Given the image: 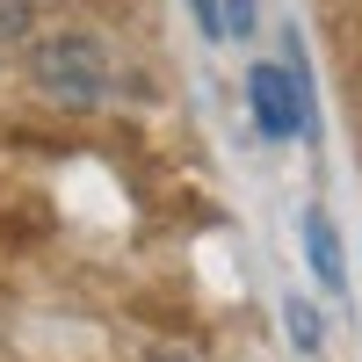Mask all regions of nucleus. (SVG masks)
I'll list each match as a JSON object with an SVG mask.
<instances>
[{
    "mask_svg": "<svg viewBox=\"0 0 362 362\" xmlns=\"http://www.w3.org/2000/svg\"><path fill=\"white\" fill-rule=\"evenodd\" d=\"M247 109H254V131L261 138H305V124H312V87H305V73H297V58L290 66H276V58H261V66L247 73Z\"/></svg>",
    "mask_w": 362,
    "mask_h": 362,
    "instance_id": "nucleus-1",
    "label": "nucleus"
},
{
    "mask_svg": "<svg viewBox=\"0 0 362 362\" xmlns=\"http://www.w3.org/2000/svg\"><path fill=\"white\" fill-rule=\"evenodd\" d=\"M37 87L58 102H102L109 95V58L95 37H51L37 44Z\"/></svg>",
    "mask_w": 362,
    "mask_h": 362,
    "instance_id": "nucleus-2",
    "label": "nucleus"
},
{
    "mask_svg": "<svg viewBox=\"0 0 362 362\" xmlns=\"http://www.w3.org/2000/svg\"><path fill=\"white\" fill-rule=\"evenodd\" d=\"M305 261H312L319 290H334V297H341L348 261H341V239H334V218H326V210H305Z\"/></svg>",
    "mask_w": 362,
    "mask_h": 362,
    "instance_id": "nucleus-3",
    "label": "nucleus"
},
{
    "mask_svg": "<svg viewBox=\"0 0 362 362\" xmlns=\"http://www.w3.org/2000/svg\"><path fill=\"white\" fill-rule=\"evenodd\" d=\"M283 319H290V341L305 348V355H319V341H326V326H319V312L305 305V297H290V305H283Z\"/></svg>",
    "mask_w": 362,
    "mask_h": 362,
    "instance_id": "nucleus-4",
    "label": "nucleus"
},
{
    "mask_svg": "<svg viewBox=\"0 0 362 362\" xmlns=\"http://www.w3.org/2000/svg\"><path fill=\"white\" fill-rule=\"evenodd\" d=\"M218 15H225V37H254L261 0H218Z\"/></svg>",
    "mask_w": 362,
    "mask_h": 362,
    "instance_id": "nucleus-5",
    "label": "nucleus"
},
{
    "mask_svg": "<svg viewBox=\"0 0 362 362\" xmlns=\"http://www.w3.org/2000/svg\"><path fill=\"white\" fill-rule=\"evenodd\" d=\"M29 29V0H0V44H15Z\"/></svg>",
    "mask_w": 362,
    "mask_h": 362,
    "instance_id": "nucleus-6",
    "label": "nucleus"
},
{
    "mask_svg": "<svg viewBox=\"0 0 362 362\" xmlns=\"http://www.w3.org/2000/svg\"><path fill=\"white\" fill-rule=\"evenodd\" d=\"M189 15H196V29H203V37H210V44H218V37H225V15H218V0H189Z\"/></svg>",
    "mask_w": 362,
    "mask_h": 362,
    "instance_id": "nucleus-7",
    "label": "nucleus"
},
{
    "mask_svg": "<svg viewBox=\"0 0 362 362\" xmlns=\"http://www.w3.org/2000/svg\"><path fill=\"white\" fill-rule=\"evenodd\" d=\"M153 362H181V355H153Z\"/></svg>",
    "mask_w": 362,
    "mask_h": 362,
    "instance_id": "nucleus-8",
    "label": "nucleus"
}]
</instances>
